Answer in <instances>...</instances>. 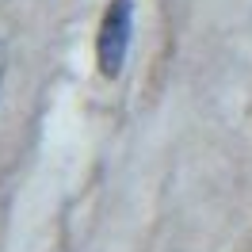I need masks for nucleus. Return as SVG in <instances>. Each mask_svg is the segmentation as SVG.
<instances>
[{"label":"nucleus","instance_id":"f257e3e1","mask_svg":"<svg viewBox=\"0 0 252 252\" xmlns=\"http://www.w3.org/2000/svg\"><path fill=\"white\" fill-rule=\"evenodd\" d=\"M134 0H107L103 16H99V31H95V65L103 80H119L130 62V46H134Z\"/></svg>","mask_w":252,"mask_h":252},{"label":"nucleus","instance_id":"f03ea898","mask_svg":"<svg viewBox=\"0 0 252 252\" xmlns=\"http://www.w3.org/2000/svg\"><path fill=\"white\" fill-rule=\"evenodd\" d=\"M8 69H12V46H8V38H0V99H4V84H8Z\"/></svg>","mask_w":252,"mask_h":252}]
</instances>
